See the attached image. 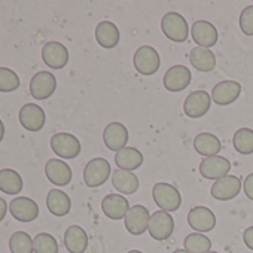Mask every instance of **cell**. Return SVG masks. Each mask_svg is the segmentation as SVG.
I'll use <instances>...</instances> for the list:
<instances>
[{
  "instance_id": "603a6c76",
  "label": "cell",
  "mask_w": 253,
  "mask_h": 253,
  "mask_svg": "<svg viewBox=\"0 0 253 253\" xmlns=\"http://www.w3.org/2000/svg\"><path fill=\"white\" fill-rule=\"evenodd\" d=\"M64 246L69 253H84L88 247V235L79 225H72L64 232Z\"/></svg>"
},
{
  "instance_id": "9a60e30c",
  "label": "cell",
  "mask_w": 253,
  "mask_h": 253,
  "mask_svg": "<svg viewBox=\"0 0 253 253\" xmlns=\"http://www.w3.org/2000/svg\"><path fill=\"white\" fill-rule=\"evenodd\" d=\"M188 223L192 229L200 234L210 232L216 226V216L214 213L203 206L192 207L188 213Z\"/></svg>"
},
{
  "instance_id": "ab89813d",
  "label": "cell",
  "mask_w": 253,
  "mask_h": 253,
  "mask_svg": "<svg viewBox=\"0 0 253 253\" xmlns=\"http://www.w3.org/2000/svg\"><path fill=\"white\" fill-rule=\"evenodd\" d=\"M173 253H189V252H188V250H185V249H183V250H180V249H179V250H174Z\"/></svg>"
},
{
  "instance_id": "4dcf8cb0",
  "label": "cell",
  "mask_w": 253,
  "mask_h": 253,
  "mask_svg": "<svg viewBox=\"0 0 253 253\" xmlns=\"http://www.w3.org/2000/svg\"><path fill=\"white\" fill-rule=\"evenodd\" d=\"M183 246L185 250H188L189 253H209L211 249V241L204 234L194 232L185 237Z\"/></svg>"
},
{
  "instance_id": "83f0119b",
  "label": "cell",
  "mask_w": 253,
  "mask_h": 253,
  "mask_svg": "<svg viewBox=\"0 0 253 253\" xmlns=\"http://www.w3.org/2000/svg\"><path fill=\"white\" fill-rule=\"evenodd\" d=\"M189 61L194 69L198 72H211L216 67V55L209 49L203 46H195L189 54Z\"/></svg>"
},
{
  "instance_id": "277c9868",
  "label": "cell",
  "mask_w": 253,
  "mask_h": 253,
  "mask_svg": "<svg viewBox=\"0 0 253 253\" xmlns=\"http://www.w3.org/2000/svg\"><path fill=\"white\" fill-rule=\"evenodd\" d=\"M112 173L110 164L104 158H92L84 169V182L88 188H98L107 182Z\"/></svg>"
},
{
  "instance_id": "d4e9b609",
  "label": "cell",
  "mask_w": 253,
  "mask_h": 253,
  "mask_svg": "<svg viewBox=\"0 0 253 253\" xmlns=\"http://www.w3.org/2000/svg\"><path fill=\"white\" fill-rule=\"evenodd\" d=\"M46 207L54 216L63 217L69 214L72 209V201L69 195L61 189H51L46 195Z\"/></svg>"
},
{
  "instance_id": "2e32d148",
  "label": "cell",
  "mask_w": 253,
  "mask_h": 253,
  "mask_svg": "<svg viewBox=\"0 0 253 253\" xmlns=\"http://www.w3.org/2000/svg\"><path fill=\"white\" fill-rule=\"evenodd\" d=\"M11 214L20 222H33L39 216V206L29 197H18L9 203Z\"/></svg>"
},
{
  "instance_id": "4316f807",
  "label": "cell",
  "mask_w": 253,
  "mask_h": 253,
  "mask_svg": "<svg viewBox=\"0 0 253 253\" xmlns=\"http://www.w3.org/2000/svg\"><path fill=\"white\" fill-rule=\"evenodd\" d=\"M115 163L119 170L133 171V170H137L139 167H142L143 155L136 148H124L122 151L116 152Z\"/></svg>"
},
{
  "instance_id": "5b68a950",
  "label": "cell",
  "mask_w": 253,
  "mask_h": 253,
  "mask_svg": "<svg viewBox=\"0 0 253 253\" xmlns=\"http://www.w3.org/2000/svg\"><path fill=\"white\" fill-rule=\"evenodd\" d=\"M151 237L157 241H164L171 237L174 231V219L169 211L157 210L154 214H151L149 228H148Z\"/></svg>"
},
{
  "instance_id": "ac0fdd59",
  "label": "cell",
  "mask_w": 253,
  "mask_h": 253,
  "mask_svg": "<svg viewBox=\"0 0 253 253\" xmlns=\"http://www.w3.org/2000/svg\"><path fill=\"white\" fill-rule=\"evenodd\" d=\"M42 60L51 69H63L69 63V51L60 42H48L42 48Z\"/></svg>"
},
{
  "instance_id": "4fadbf2b",
  "label": "cell",
  "mask_w": 253,
  "mask_h": 253,
  "mask_svg": "<svg viewBox=\"0 0 253 253\" xmlns=\"http://www.w3.org/2000/svg\"><path fill=\"white\" fill-rule=\"evenodd\" d=\"M229 170H231V163L225 157H219V155L204 158L200 164V174L204 179L214 180V182L228 176Z\"/></svg>"
},
{
  "instance_id": "9c48e42d",
  "label": "cell",
  "mask_w": 253,
  "mask_h": 253,
  "mask_svg": "<svg viewBox=\"0 0 253 253\" xmlns=\"http://www.w3.org/2000/svg\"><path fill=\"white\" fill-rule=\"evenodd\" d=\"M20 118V124L24 126L27 131H39L43 128L46 116L45 112L41 106L35 104V103H27L20 109L18 113Z\"/></svg>"
},
{
  "instance_id": "30bf717a",
  "label": "cell",
  "mask_w": 253,
  "mask_h": 253,
  "mask_svg": "<svg viewBox=\"0 0 253 253\" xmlns=\"http://www.w3.org/2000/svg\"><path fill=\"white\" fill-rule=\"evenodd\" d=\"M151 214L145 206H133L125 216V228L133 235H142L149 228Z\"/></svg>"
},
{
  "instance_id": "d6986e66",
  "label": "cell",
  "mask_w": 253,
  "mask_h": 253,
  "mask_svg": "<svg viewBox=\"0 0 253 253\" xmlns=\"http://www.w3.org/2000/svg\"><path fill=\"white\" fill-rule=\"evenodd\" d=\"M241 94V85L237 81H222L211 89V100L219 106L234 103Z\"/></svg>"
},
{
  "instance_id": "ffe728a7",
  "label": "cell",
  "mask_w": 253,
  "mask_h": 253,
  "mask_svg": "<svg viewBox=\"0 0 253 253\" xmlns=\"http://www.w3.org/2000/svg\"><path fill=\"white\" fill-rule=\"evenodd\" d=\"M191 33H192V39L194 42L198 45V46H203V48H211L217 43V30L216 27L209 23V21H204V20H198L192 24V29H191Z\"/></svg>"
},
{
  "instance_id": "8fae6325",
  "label": "cell",
  "mask_w": 253,
  "mask_h": 253,
  "mask_svg": "<svg viewBox=\"0 0 253 253\" xmlns=\"http://www.w3.org/2000/svg\"><path fill=\"white\" fill-rule=\"evenodd\" d=\"M57 88V79L49 72H39L32 78L30 82V94L36 100L49 98Z\"/></svg>"
},
{
  "instance_id": "f546056e",
  "label": "cell",
  "mask_w": 253,
  "mask_h": 253,
  "mask_svg": "<svg viewBox=\"0 0 253 253\" xmlns=\"http://www.w3.org/2000/svg\"><path fill=\"white\" fill-rule=\"evenodd\" d=\"M234 149L241 155H250L253 154V130L243 126V128L237 130L232 137Z\"/></svg>"
},
{
  "instance_id": "8d00e7d4",
  "label": "cell",
  "mask_w": 253,
  "mask_h": 253,
  "mask_svg": "<svg viewBox=\"0 0 253 253\" xmlns=\"http://www.w3.org/2000/svg\"><path fill=\"white\" fill-rule=\"evenodd\" d=\"M243 241H244V244L250 250H253V226H249L247 229H244V232H243Z\"/></svg>"
},
{
  "instance_id": "484cf974",
  "label": "cell",
  "mask_w": 253,
  "mask_h": 253,
  "mask_svg": "<svg viewBox=\"0 0 253 253\" xmlns=\"http://www.w3.org/2000/svg\"><path fill=\"white\" fill-rule=\"evenodd\" d=\"M194 149L204 158H210V157H216L220 149H222V143L220 140L211 134V133H200L195 139H194Z\"/></svg>"
},
{
  "instance_id": "60d3db41",
  "label": "cell",
  "mask_w": 253,
  "mask_h": 253,
  "mask_svg": "<svg viewBox=\"0 0 253 253\" xmlns=\"http://www.w3.org/2000/svg\"><path fill=\"white\" fill-rule=\"evenodd\" d=\"M128 253H143V252H140V250H130Z\"/></svg>"
},
{
  "instance_id": "74e56055",
  "label": "cell",
  "mask_w": 253,
  "mask_h": 253,
  "mask_svg": "<svg viewBox=\"0 0 253 253\" xmlns=\"http://www.w3.org/2000/svg\"><path fill=\"white\" fill-rule=\"evenodd\" d=\"M6 211H8V203L3 198H0V222L5 219Z\"/></svg>"
},
{
  "instance_id": "7402d4cb",
  "label": "cell",
  "mask_w": 253,
  "mask_h": 253,
  "mask_svg": "<svg viewBox=\"0 0 253 253\" xmlns=\"http://www.w3.org/2000/svg\"><path fill=\"white\" fill-rule=\"evenodd\" d=\"M95 41L101 48L112 49L121 41V32L116 24L110 21H101L95 27Z\"/></svg>"
},
{
  "instance_id": "ba28073f",
  "label": "cell",
  "mask_w": 253,
  "mask_h": 253,
  "mask_svg": "<svg viewBox=\"0 0 253 253\" xmlns=\"http://www.w3.org/2000/svg\"><path fill=\"white\" fill-rule=\"evenodd\" d=\"M103 142L109 151L119 152L126 148L128 142V130L121 122H110L103 131Z\"/></svg>"
},
{
  "instance_id": "e0dca14e",
  "label": "cell",
  "mask_w": 253,
  "mask_h": 253,
  "mask_svg": "<svg viewBox=\"0 0 253 253\" xmlns=\"http://www.w3.org/2000/svg\"><path fill=\"white\" fill-rule=\"evenodd\" d=\"M130 203L121 194H109L101 200V210L103 213L112 220L125 219L126 213L130 210Z\"/></svg>"
},
{
  "instance_id": "7c38bea8",
  "label": "cell",
  "mask_w": 253,
  "mask_h": 253,
  "mask_svg": "<svg viewBox=\"0 0 253 253\" xmlns=\"http://www.w3.org/2000/svg\"><path fill=\"white\" fill-rule=\"evenodd\" d=\"M211 104V95L207 91H194L183 101V112L189 118L204 116Z\"/></svg>"
},
{
  "instance_id": "1f68e13d",
  "label": "cell",
  "mask_w": 253,
  "mask_h": 253,
  "mask_svg": "<svg viewBox=\"0 0 253 253\" xmlns=\"http://www.w3.org/2000/svg\"><path fill=\"white\" fill-rule=\"evenodd\" d=\"M11 253H33V240L24 231H17L9 238Z\"/></svg>"
},
{
  "instance_id": "6da1fadb",
  "label": "cell",
  "mask_w": 253,
  "mask_h": 253,
  "mask_svg": "<svg viewBox=\"0 0 253 253\" xmlns=\"http://www.w3.org/2000/svg\"><path fill=\"white\" fill-rule=\"evenodd\" d=\"M152 198L161 210L169 213L179 210L182 204V195L177 191V188L166 182H158L154 185Z\"/></svg>"
},
{
  "instance_id": "44dd1931",
  "label": "cell",
  "mask_w": 253,
  "mask_h": 253,
  "mask_svg": "<svg viewBox=\"0 0 253 253\" xmlns=\"http://www.w3.org/2000/svg\"><path fill=\"white\" fill-rule=\"evenodd\" d=\"M45 174L55 186H66L72 182V169L61 160H49L45 166Z\"/></svg>"
},
{
  "instance_id": "d6a6232c",
  "label": "cell",
  "mask_w": 253,
  "mask_h": 253,
  "mask_svg": "<svg viewBox=\"0 0 253 253\" xmlns=\"http://www.w3.org/2000/svg\"><path fill=\"white\" fill-rule=\"evenodd\" d=\"M33 249L35 253H58V243L51 234L41 232L33 238Z\"/></svg>"
},
{
  "instance_id": "3957f363",
  "label": "cell",
  "mask_w": 253,
  "mask_h": 253,
  "mask_svg": "<svg viewBox=\"0 0 253 253\" xmlns=\"http://www.w3.org/2000/svg\"><path fill=\"white\" fill-rule=\"evenodd\" d=\"M133 63L136 70L143 75V76H152L158 72L161 60H160V54L155 48L152 46H140L133 57Z\"/></svg>"
},
{
  "instance_id": "b9f144b4",
  "label": "cell",
  "mask_w": 253,
  "mask_h": 253,
  "mask_svg": "<svg viewBox=\"0 0 253 253\" xmlns=\"http://www.w3.org/2000/svg\"><path fill=\"white\" fill-rule=\"evenodd\" d=\"M209 253H217V252H211V250H210V252H209Z\"/></svg>"
},
{
  "instance_id": "7a4b0ae2",
  "label": "cell",
  "mask_w": 253,
  "mask_h": 253,
  "mask_svg": "<svg viewBox=\"0 0 253 253\" xmlns=\"http://www.w3.org/2000/svg\"><path fill=\"white\" fill-rule=\"evenodd\" d=\"M161 30L166 35L167 39L176 42V43H183L189 38V27L186 20L177 14V12H169L163 17L161 20Z\"/></svg>"
},
{
  "instance_id": "f35d334b",
  "label": "cell",
  "mask_w": 253,
  "mask_h": 253,
  "mask_svg": "<svg viewBox=\"0 0 253 253\" xmlns=\"http://www.w3.org/2000/svg\"><path fill=\"white\" fill-rule=\"evenodd\" d=\"M3 136H5V125H3L2 119H0V142L3 140Z\"/></svg>"
},
{
  "instance_id": "52a82bcc",
  "label": "cell",
  "mask_w": 253,
  "mask_h": 253,
  "mask_svg": "<svg viewBox=\"0 0 253 253\" xmlns=\"http://www.w3.org/2000/svg\"><path fill=\"white\" fill-rule=\"evenodd\" d=\"M192 81V75L191 70L182 64H176L173 67H170L166 75H164V88L170 92H180L183 89H186L189 86Z\"/></svg>"
},
{
  "instance_id": "5bb4252c",
  "label": "cell",
  "mask_w": 253,
  "mask_h": 253,
  "mask_svg": "<svg viewBox=\"0 0 253 253\" xmlns=\"http://www.w3.org/2000/svg\"><path fill=\"white\" fill-rule=\"evenodd\" d=\"M240 189H241L240 177L228 174L213 183V186L210 188V194L214 200L229 201L240 194Z\"/></svg>"
},
{
  "instance_id": "d590c367",
  "label": "cell",
  "mask_w": 253,
  "mask_h": 253,
  "mask_svg": "<svg viewBox=\"0 0 253 253\" xmlns=\"http://www.w3.org/2000/svg\"><path fill=\"white\" fill-rule=\"evenodd\" d=\"M243 189H244L246 197L250 198V200L253 201V173H252V174H247V177L244 179Z\"/></svg>"
},
{
  "instance_id": "836d02e7",
  "label": "cell",
  "mask_w": 253,
  "mask_h": 253,
  "mask_svg": "<svg viewBox=\"0 0 253 253\" xmlns=\"http://www.w3.org/2000/svg\"><path fill=\"white\" fill-rule=\"evenodd\" d=\"M20 84L21 81L14 70L0 67V92H12L20 88Z\"/></svg>"
},
{
  "instance_id": "e575fe53",
  "label": "cell",
  "mask_w": 253,
  "mask_h": 253,
  "mask_svg": "<svg viewBox=\"0 0 253 253\" xmlns=\"http://www.w3.org/2000/svg\"><path fill=\"white\" fill-rule=\"evenodd\" d=\"M238 24H240L241 32L246 36H253V5L252 6H246L241 11Z\"/></svg>"
},
{
  "instance_id": "cb8c5ba5",
  "label": "cell",
  "mask_w": 253,
  "mask_h": 253,
  "mask_svg": "<svg viewBox=\"0 0 253 253\" xmlns=\"http://www.w3.org/2000/svg\"><path fill=\"white\" fill-rule=\"evenodd\" d=\"M112 185L113 188L124 195H131L136 194L139 189V179L133 171H125V170H115L112 173Z\"/></svg>"
},
{
  "instance_id": "f1b7e54d",
  "label": "cell",
  "mask_w": 253,
  "mask_h": 253,
  "mask_svg": "<svg viewBox=\"0 0 253 253\" xmlns=\"http://www.w3.org/2000/svg\"><path fill=\"white\" fill-rule=\"evenodd\" d=\"M23 189L21 176L11 169L0 170V191L8 195H17Z\"/></svg>"
},
{
  "instance_id": "8992f818",
  "label": "cell",
  "mask_w": 253,
  "mask_h": 253,
  "mask_svg": "<svg viewBox=\"0 0 253 253\" xmlns=\"http://www.w3.org/2000/svg\"><path fill=\"white\" fill-rule=\"evenodd\" d=\"M51 149L64 160H73L81 154V142L73 134L57 133L51 137Z\"/></svg>"
}]
</instances>
